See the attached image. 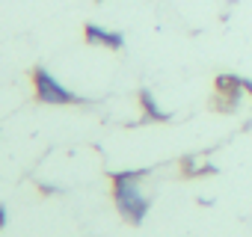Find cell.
<instances>
[{"instance_id": "3", "label": "cell", "mask_w": 252, "mask_h": 237, "mask_svg": "<svg viewBox=\"0 0 252 237\" xmlns=\"http://www.w3.org/2000/svg\"><path fill=\"white\" fill-rule=\"evenodd\" d=\"M86 39H89L92 45H107V48H113V51H119L122 42H125L119 33H107V30H101V27H95V24H86Z\"/></svg>"}, {"instance_id": "1", "label": "cell", "mask_w": 252, "mask_h": 237, "mask_svg": "<svg viewBox=\"0 0 252 237\" xmlns=\"http://www.w3.org/2000/svg\"><path fill=\"white\" fill-rule=\"evenodd\" d=\"M146 172H119L113 175V193H116V207L122 210V216L128 222H143L146 210H149V199L137 190V181Z\"/></svg>"}, {"instance_id": "4", "label": "cell", "mask_w": 252, "mask_h": 237, "mask_svg": "<svg viewBox=\"0 0 252 237\" xmlns=\"http://www.w3.org/2000/svg\"><path fill=\"white\" fill-rule=\"evenodd\" d=\"M140 101H143V107H146V116H149V118H158V122H166V118H169V113L158 110V104H155L152 92H143V95H140Z\"/></svg>"}, {"instance_id": "2", "label": "cell", "mask_w": 252, "mask_h": 237, "mask_svg": "<svg viewBox=\"0 0 252 237\" xmlns=\"http://www.w3.org/2000/svg\"><path fill=\"white\" fill-rule=\"evenodd\" d=\"M33 83H36V98L42 101V104H74L77 98L65 89V86H60L45 68H36L33 71Z\"/></svg>"}, {"instance_id": "5", "label": "cell", "mask_w": 252, "mask_h": 237, "mask_svg": "<svg viewBox=\"0 0 252 237\" xmlns=\"http://www.w3.org/2000/svg\"><path fill=\"white\" fill-rule=\"evenodd\" d=\"M3 222H6V210L0 207V228H3Z\"/></svg>"}]
</instances>
